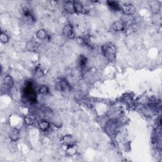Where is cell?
Returning <instances> with one entry per match:
<instances>
[{"label":"cell","mask_w":162,"mask_h":162,"mask_svg":"<svg viewBox=\"0 0 162 162\" xmlns=\"http://www.w3.org/2000/svg\"><path fill=\"white\" fill-rule=\"evenodd\" d=\"M112 27L115 31H122L125 28V24L123 21H117L113 24Z\"/></svg>","instance_id":"9"},{"label":"cell","mask_w":162,"mask_h":162,"mask_svg":"<svg viewBox=\"0 0 162 162\" xmlns=\"http://www.w3.org/2000/svg\"><path fill=\"white\" fill-rule=\"evenodd\" d=\"M36 36L39 39H45L48 38V34L44 29H40L36 32Z\"/></svg>","instance_id":"15"},{"label":"cell","mask_w":162,"mask_h":162,"mask_svg":"<svg viewBox=\"0 0 162 162\" xmlns=\"http://www.w3.org/2000/svg\"><path fill=\"white\" fill-rule=\"evenodd\" d=\"M63 142L64 144H65V145L69 146V147H70V146H72L74 145V144L75 143V140L72 136H67L63 138Z\"/></svg>","instance_id":"11"},{"label":"cell","mask_w":162,"mask_h":162,"mask_svg":"<svg viewBox=\"0 0 162 162\" xmlns=\"http://www.w3.org/2000/svg\"><path fill=\"white\" fill-rule=\"evenodd\" d=\"M19 137V131L17 129H13L10 134V138L13 141H16Z\"/></svg>","instance_id":"14"},{"label":"cell","mask_w":162,"mask_h":162,"mask_svg":"<svg viewBox=\"0 0 162 162\" xmlns=\"http://www.w3.org/2000/svg\"><path fill=\"white\" fill-rule=\"evenodd\" d=\"M36 118L34 116H28L25 118V121L27 124L32 125L33 123H34Z\"/></svg>","instance_id":"19"},{"label":"cell","mask_w":162,"mask_h":162,"mask_svg":"<svg viewBox=\"0 0 162 162\" xmlns=\"http://www.w3.org/2000/svg\"><path fill=\"white\" fill-rule=\"evenodd\" d=\"M23 14L24 15V17L27 18L29 20L33 21V22H34L36 20L34 16V15L32 13L31 11H30L29 9L27 8H24L23 9Z\"/></svg>","instance_id":"10"},{"label":"cell","mask_w":162,"mask_h":162,"mask_svg":"<svg viewBox=\"0 0 162 162\" xmlns=\"http://www.w3.org/2000/svg\"><path fill=\"white\" fill-rule=\"evenodd\" d=\"M63 35L66 38L70 39H74L75 38V34L73 29V27L71 24H68L63 27L62 30Z\"/></svg>","instance_id":"4"},{"label":"cell","mask_w":162,"mask_h":162,"mask_svg":"<svg viewBox=\"0 0 162 162\" xmlns=\"http://www.w3.org/2000/svg\"><path fill=\"white\" fill-rule=\"evenodd\" d=\"M74 13L82 14H86L88 11V10L85 8L84 5L78 1H74Z\"/></svg>","instance_id":"7"},{"label":"cell","mask_w":162,"mask_h":162,"mask_svg":"<svg viewBox=\"0 0 162 162\" xmlns=\"http://www.w3.org/2000/svg\"><path fill=\"white\" fill-rule=\"evenodd\" d=\"M23 97L25 99L26 102L34 103L37 102L36 93L34 89L31 82H28L24 87L23 90Z\"/></svg>","instance_id":"1"},{"label":"cell","mask_w":162,"mask_h":162,"mask_svg":"<svg viewBox=\"0 0 162 162\" xmlns=\"http://www.w3.org/2000/svg\"><path fill=\"white\" fill-rule=\"evenodd\" d=\"M65 10L69 13H74V1H67L65 5Z\"/></svg>","instance_id":"16"},{"label":"cell","mask_w":162,"mask_h":162,"mask_svg":"<svg viewBox=\"0 0 162 162\" xmlns=\"http://www.w3.org/2000/svg\"><path fill=\"white\" fill-rule=\"evenodd\" d=\"M121 10L126 15H132L135 13L136 8L130 4H124L121 6Z\"/></svg>","instance_id":"6"},{"label":"cell","mask_w":162,"mask_h":162,"mask_svg":"<svg viewBox=\"0 0 162 162\" xmlns=\"http://www.w3.org/2000/svg\"><path fill=\"white\" fill-rule=\"evenodd\" d=\"M39 47V44L38 42L34 41L32 40L29 41L27 42L26 44V49L27 51H30V52H35L38 50Z\"/></svg>","instance_id":"8"},{"label":"cell","mask_w":162,"mask_h":162,"mask_svg":"<svg viewBox=\"0 0 162 162\" xmlns=\"http://www.w3.org/2000/svg\"><path fill=\"white\" fill-rule=\"evenodd\" d=\"M87 65V58L84 56L81 55L80 56V59H79V65L82 69L84 68V67Z\"/></svg>","instance_id":"17"},{"label":"cell","mask_w":162,"mask_h":162,"mask_svg":"<svg viewBox=\"0 0 162 162\" xmlns=\"http://www.w3.org/2000/svg\"><path fill=\"white\" fill-rule=\"evenodd\" d=\"M39 127L42 131L47 130L50 127V123L45 120H41L38 122Z\"/></svg>","instance_id":"13"},{"label":"cell","mask_w":162,"mask_h":162,"mask_svg":"<svg viewBox=\"0 0 162 162\" xmlns=\"http://www.w3.org/2000/svg\"><path fill=\"white\" fill-rule=\"evenodd\" d=\"M56 87L60 91H66L70 89V86L68 82L64 79H60L56 81Z\"/></svg>","instance_id":"3"},{"label":"cell","mask_w":162,"mask_h":162,"mask_svg":"<svg viewBox=\"0 0 162 162\" xmlns=\"http://www.w3.org/2000/svg\"><path fill=\"white\" fill-rule=\"evenodd\" d=\"M39 93H40L45 94L48 93L49 89H48V88L47 86H46V85H42V87H41L40 88H39Z\"/></svg>","instance_id":"20"},{"label":"cell","mask_w":162,"mask_h":162,"mask_svg":"<svg viewBox=\"0 0 162 162\" xmlns=\"http://www.w3.org/2000/svg\"><path fill=\"white\" fill-rule=\"evenodd\" d=\"M108 7L110 8L112 10L115 11H120L121 10V6L117 1H107Z\"/></svg>","instance_id":"12"},{"label":"cell","mask_w":162,"mask_h":162,"mask_svg":"<svg viewBox=\"0 0 162 162\" xmlns=\"http://www.w3.org/2000/svg\"><path fill=\"white\" fill-rule=\"evenodd\" d=\"M102 50L104 56L110 62H115L116 60V48L114 45L111 44H106L103 46Z\"/></svg>","instance_id":"2"},{"label":"cell","mask_w":162,"mask_h":162,"mask_svg":"<svg viewBox=\"0 0 162 162\" xmlns=\"http://www.w3.org/2000/svg\"><path fill=\"white\" fill-rule=\"evenodd\" d=\"M0 40L3 43H7L9 41V37L8 36L6 33L1 32V35H0Z\"/></svg>","instance_id":"18"},{"label":"cell","mask_w":162,"mask_h":162,"mask_svg":"<svg viewBox=\"0 0 162 162\" xmlns=\"http://www.w3.org/2000/svg\"><path fill=\"white\" fill-rule=\"evenodd\" d=\"M13 80L10 75H7L4 78L3 81L2 88L5 91L10 90L13 85Z\"/></svg>","instance_id":"5"}]
</instances>
